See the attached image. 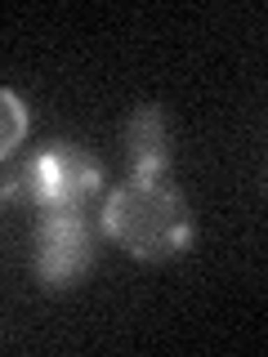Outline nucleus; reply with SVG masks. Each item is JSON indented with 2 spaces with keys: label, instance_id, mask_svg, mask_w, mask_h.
Instances as JSON below:
<instances>
[{
  "label": "nucleus",
  "instance_id": "obj_1",
  "mask_svg": "<svg viewBox=\"0 0 268 357\" xmlns=\"http://www.w3.org/2000/svg\"><path fill=\"white\" fill-rule=\"evenodd\" d=\"M103 232L139 259H170L193 241V215L170 174H130L103 206Z\"/></svg>",
  "mask_w": 268,
  "mask_h": 357
},
{
  "label": "nucleus",
  "instance_id": "obj_2",
  "mask_svg": "<svg viewBox=\"0 0 268 357\" xmlns=\"http://www.w3.org/2000/svg\"><path fill=\"white\" fill-rule=\"evenodd\" d=\"M103 188V170L85 148L76 143H50L0 188V197H27L40 215L50 210H85L89 197H98Z\"/></svg>",
  "mask_w": 268,
  "mask_h": 357
},
{
  "label": "nucleus",
  "instance_id": "obj_3",
  "mask_svg": "<svg viewBox=\"0 0 268 357\" xmlns=\"http://www.w3.org/2000/svg\"><path fill=\"white\" fill-rule=\"evenodd\" d=\"M94 264V228L85 210H50L36 228V273L45 286L63 290L81 282Z\"/></svg>",
  "mask_w": 268,
  "mask_h": 357
},
{
  "label": "nucleus",
  "instance_id": "obj_4",
  "mask_svg": "<svg viewBox=\"0 0 268 357\" xmlns=\"http://www.w3.org/2000/svg\"><path fill=\"white\" fill-rule=\"evenodd\" d=\"M130 174H170V121L161 107H139L126 126Z\"/></svg>",
  "mask_w": 268,
  "mask_h": 357
},
{
  "label": "nucleus",
  "instance_id": "obj_5",
  "mask_svg": "<svg viewBox=\"0 0 268 357\" xmlns=\"http://www.w3.org/2000/svg\"><path fill=\"white\" fill-rule=\"evenodd\" d=\"M27 103L14 94V89H0V156H9L27 139Z\"/></svg>",
  "mask_w": 268,
  "mask_h": 357
}]
</instances>
